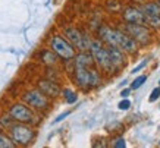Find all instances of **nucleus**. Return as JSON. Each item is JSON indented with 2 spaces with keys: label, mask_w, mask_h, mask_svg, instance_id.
<instances>
[{
  "label": "nucleus",
  "mask_w": 160,
  "mask_h": 148,
  "mask_svg": "<svg viewBox=\"0 0 160 148\" xmlns=\"http://www.w3.org/2000/svg\"><path fill=\"white\" fill-rule=\"evenodd\" d=\"M137 2H142V0H137Z\"/></svg>",
  "instance_id": "29"
},
{
  "label": "nucleus",
  "mask_w": 160,
  "mask_h": 148,
  "mask_svg": "<svg viewBox=\"0 0 160 148\" xmlns=\"http://www.w3.org/2000/svg\"><path fill=\"white\" fill-rule=\"evenodd\" d=\"M146 24L153 28H160V16H148L146 15Z\"/></svg>",
  "instance_id": "19"
},
{
  "label": "nucleus",
  "mask_w": 160,
  "mask_h": 148,
  "mask_svg": "<svg viewBox=\"0 0 160 148\" xmlns=\"http://www.w3.org/2000/svg\"><path fill=\"white\" fill-rule=\"evenodd\" d=\"M10 131V138L16 145H29L34 141L35 132L34 129L28 126V123H13L9 128Z\"/></svg>",
  "instance_id": "2"
},
{
  "label": "nucleus",
  "mask_w": 160,
  "mask_h": 148,
  "mask_svg": "<svg viewBox=\"0 0 160 148\" xmlns=\"http://www.w3.org/2000/svg\"><path fill=\"white\" fill-rule=\"evenodd\" d=\"M50 47L58 54V57L63 60H72L75 56V47L62 35H53L50 40Z\"/></svg>",
  "instance_id": "4"
},
{
  "label": "nucleus",
  "mask_w": 160,
  "mask_h": 148,
  "mask_svg": "<svg viewBox=\"0 0 160 148\" xmlns=\"http://www.w3.org/2000/svg\"><path fill=\"white\" fill-rule=\"evenodd\" d=\"M9 115L15 122H21V123H32L35 120L34 113L25 104H13L9 110Z\"/></svg>",
  "instance_id": "7"
},
{
  "label": "nucleus",
  "mask_w": 160,
  "mask_h": 148,
  "mask_svg": "<svg viewBox=\"0 0 160 148\" xmlns=\"http://www.w3.org/2000/svg\"><path fill=\"white\" fill-rule=\"evenodd\" d=\"M121 96L123 97V98H126V97L129 96V90H122V92H121Z\"/></svg>",
  "instance_id": "27"
},
{
  "label": "nucleus",
  "mask_w": 160,
  "mask_h": 148,
  "mask_svg": "<svg viewBox=\"0 0 160 148\" xmlns=\"http://www.w3.org/2000/svg\"><path fill=\"white\" fill-rule=\"evenodd\" d=\"M62 96L65 97V100H66L68 104H73V103H77V100H78L77 92H73L72 90H68V88L62 91Z\"/></svg>",
  "instance_id": "18"
},
{
  "label": "nucleus",
  "mask_w": 160,
  "mask_h": 148,
  "mask_svg": "<svg viewBox=\"0 0 160 148\" xmlns=\"http://www.w3.org/2000/svg\"><path fill=\"white\" fill-rule=\"evenodd\" d=\"M41 59H43V62L46 63V65H54V63L58 62V54L52 50V52H49V50H46V52L41 53Z\"/></svg>",
  "instance_id": "16"
},
{
  "label": "nucleus",
  "mask_w": 160,
  "mask_h": 148,
  "mask_svg": "<svg viewBox=\"0 0 160 148\" xmlns=\"http://www.w3.org/2000/svg\"><path fill=\"white\" fill-rule=\"evenodd\" d=\"M16 144L12 141V138H9L8 135L0 132V148H15Z\"/></svg>",
  "instance_id": "17"
},
{
  "label": "nucleus",
  "mask_w": 160,
  "mask_h": 148,
  "mask_svg": "<svg viewBox=\"0 0 160 148\" xmlns=\"http://www.w3.org/2000/svg\"><path fill=\"white\" fill-rule=\"evenodd\" d=\"M107 53H109V59H110L112 67L113 69H119L125 65V56H123V52H122L119 47H115V46H107Z\"/></svg>",
  "instance_id": "11"
},
{
  "label": "nucleus",
  "mask_w": 160,
  "mask_h": 148,
  "mask_svg": "<svg viewBox=\"0 0 160 148\" xmlns=\"http://www.w3.org/2000/svg\"><path fill=\"white\" fill-rule=\"evenodd\" d=\"M159 84H160V81H159Z\"/></svg>",
  "instance_id": "31"
},
{
  "label": "nucleus",
  "mask_w": 160,
  "mask_h": 148,
  "mask_svg": "<svg viewBox=\"0 0 160 148\" xmlns=\"http://www.w3.org/2000/svg\"><path fill=\"white\" fill-rule=\"evenodd\" d=\"M88 52L91 53L94 62L97 63L100 67H103L104 71H112V69H113V67H112V63H110V59H109L107 48L103 46V43L100 40H91Z\"/></svg>",
  "instance_id": "3"
},
{
  "label": "nucleus",
  "mask_w": 160,
  "mask_h": 148,
  "mask_svg": "<svg viewBox=\"0 0 160 148\" xmlns=\"http://www.w3.org/2000/svg\"><path fill=\"white\" fill-rule=\"evenodd\" d=\"M73 76L78 86L82 90H91L100 85L102 78L94 67H82V66H73Z\"/></svg>",
  "instance_id": "1"
},
{
  "label": "nucleus",
  "mask_w": 160,
  "mask_h": 148,
  "mask_svg": "<svg viewBox=\"0 0 160 148\" xmlns=\"http://www.w3.org/2000/svg\"><path fill=\"white\" fill-rule=\"evenodd\" d=\"M146 65H147V59H146V60H144V62H141L140 63V65H138V66H137V67H134V69H132V73H137V72H140L141 71V69H142V67H144V66H146Z\"/></svg>",
  "instance_id": "25"
},
{
  "label": "nucleus",
  "mask_w": 160,
  "mask_h": 148,
  "mask_svg": "<svg viewBox=\"0 0 160 148\" xmlns=\"http://www.w3.org/2000/svg\"><path fill=\"white\" fill-rule=\"evenodd\" d=\"M146 81H147V75H141V76L135 78V81L131 84V88H132V90H138L140 86L144 85V82H146Z\"/></svg>",
  "instance_id": "20"
},
{
  "label": "nucleus",
  "mask_w": 160,
  "mask_h": 148,
  "mask_svg": "<svg viewBox=\"0 0 160 148\" xmlns=\"http://www.w3.org/2000/svg\"><path fill=\"white\" fill-rule=\"evenodd\" d=\"M142 12L146 15H148V16H160V5L154 3V2L146 3L142 6Z\"/></svg>",
  "instance_id": "15"
},
{
  "label": "nucleus",
  "mask_w": 160,
  "mask_h": 148,
  "mask_svg": "<svg viewBox=\"0 0 160 148\" xmlns=\"http://www.w3.org/2000/svg\"><path fill=\"white\" fill-rule=\"evenodd\" d=\"M116 47H119L122 52L135 53L137 48H138V46H137V41L132 38L129 34H126L125 31L118 29V32H116Z\"/></svg>",
  "instance_id": "9"
},
{
  "label": "nucleus",
  "mask_w": 160,
  "mask_h": 148,
  "mask_svg": "<svg viewBox=\"0 0 160 148\" xmlns=\"http://www.w3.org/2000/svg\"><path fill=\"white\" fill-rule=\"evenodd\" d=\"M69 115H71V111H66V113H63V115H60V116H59V117H58V119L54 120V123H58V122H60V120H63V119H65V117H66V116H69Z\"/></svg>",
  "instance_id": "26"
},
{
  "label": "nucleus",
  "mask_w": 160,
  "mask_h": 148,
  "mask_svg": "<svg viewBox=\"0 0 160 148\" xmlns=\"http://www.w3.org/2000/svg\"><path fill=\"white\" fill-rule=\"evenodd\" d=\"M65 38L68 40L75 48H79L81 52H87L90 48L91 38L88 35H85V34H82L77 28H72V27L65 28Z\"/></svg>",
  "instance_id": "5"
},
{
  "label": "nucleus",
  "mask_w": 160,
  "mask_h": 148,
  "mask_svg": "<svg viewBox=\"0 0 160 148\" xmlns=\"http://www.w3.org/2000/svg\"><path fill=\"white\" fill-rule=\"evenodd\" d=\"M22 100L27 103L28 106H31L32 109H46L49 106V97L44 96L40 90H31L27 91L24 96H22Z\"/></svg>",
  "instance_id": "6"
},
{
  "label": "nucleus",
  "mask_w": 160,
  "mask_h": 148,
  "mask_svg": "<svg viewBox=\"0 0 160 148\" xmlns=\"http://www.w3.org/2000/svg\"><path fill=\"white\" fill-rule=\"evenodd\" d=\"M125 145L126 144H125V139L123 138H119L116 142L113 144V147H116V148H125Z\"/></svg>",
  "instance_id": "24"
},
{
  "label": "nucleus",
  "mask_w": 160,
  "mask_h": 148,
  "mask_svg": "<svg viewBox=\"0 0 160 148\" xmlns=\"http://www.w3.org/2000/svg\"><path fill=\"white\" fill-rule=\"evenodd\" d=\"M0 123H2V126H3V128H10V126H12V125H13V119H12V116H3V117H2V119H0Z\"/></svg>",
  "instance_id": "21"
},
{
  "label": "nucleus",
  "mask_w": 160,
  "mask_h": 148,
  "mask_svg": "<svg viewBox=\"0 0 160 148\" xmlns=\"http://www.w3.org/2000/svg\"><path fill=\"white\" fill-rule=\"evenodd\" d=\"M38 90L47 97H58L60 94V86L52 79H41L38 82Z\"/></svg>",
  "instance_id": "12"
},
{
  "label": "nucleus",
  "mask_w": 160,
  "mask_h": 148,
  "mask_svg": "<svg viewBox=\"0 0 160 148\" xmlns=\"http://www.w3.org/2000/svg\"><path fill=\"white\" fill-rule=\"evenodd\" d=\"M122 16L128 24H146V13L137 6H129L123 9Z\"/></svg>",
  "instance_id": "10"
},
{
  "label": "nucleus",
  "mask_w": 160,
  "mask_h": 148,
  "mask_svg": "<svg viewBox=\"0 0 160 148\" xmlns=\"http://www.w3.org/2000/svg\"><path fill=\"white\" fill-rule=\"evenodd\" d=\"M73 66H82V67H92L94 66V59H92L91 53L88 52H81L79 54L73 56Z\"/></svg>",
  "instance_id": "13"
},
{
  "label": "nucleus",
  "mask_w": 160,
  "mask_h": 148,
  "mask_svg": "<svg viewBox=\"0 0 160 148\" xmlns=\"http://www.w3.org/2000/svg\"><path fill=\"white\" fill-rule=\"evenodd\" d=\"M125 32L129 34L140 44H147L150 41V32L147 27H144V24H126Z\"/></svg>",
  "instance_id": "8"
},
{
  "label": "nucleus",
  "mask_w": 160,
  "mask_h": 148,
  "mask_svg": "<svg viewBox=\"0 0 160 148\" xmlns=\"http://www.w3.org/2000/svg\"><path fill=\"white\" fill-rule=\"evenodd\" d=\"M159 97H160V86H157V88H154V90L151 91V96H150V98H148V100L153 103V101H156Z\"/></svg>",
  "instance_id": "22"
},
{
  "label": "nucleus",
  "mask_w": 160,
  "mask_h": 148,
  "mask_svg": "<svg viewBox=\"0 0 160 148\" xmlns=\"http://www.w3.org/2000/svg\"><path fill=\"white\" fill-rule=\"evenodd\" d=\"M157 3H159V5H160V0H159V2H157Z\"/></svg>",
  "instance_id": "30"
},
{
  "label": "nucleus",
  "mask_w": 160,
  "mask_h": 148,
  "mask_svg": "<svg viewBox=\"0 0 160 148\" xmlns=\"http://www.w3.org/2000/svg\"><path fill=\"white\" fill-rule=\"evenodd\" d=\"M116 32L118 29H112L109 27H102L98 29V35L103 43H106L107 46H115V47H116Z\"/></svg>",
  "instance_id": "14"
},
{
  "label": "nucleus",
  "mask_w": 160,
  "mask_h": 148,
  "mask_svg": "<svg viewBox=\"0 0 160 148\" xmlns=\"http://www.w3.org/2000/svg\"><path fill=\"white\" fill-rule=\"evenodd\" d=\"M2 129H3V126H2V123H0V132H2Z\"/></svg>",
  "instance_id": "28"
},
{
  "label": "nucleus",
  "mask_w": 160,
  "mask_h": 148,
  "mask_svg": "<svg viewBox=\"0 0 160 148\" xmlns=\"http://www.w3.org/2000/svg\"><path fill=\"white\" fill-rule=\"evenodd\" d=\"M118 107H119V110H128L129 107H131V101L129 100H122L119 104H118Z\"/></svg>",
  "instance_id": "23"
}]
</instances>
